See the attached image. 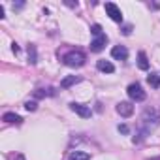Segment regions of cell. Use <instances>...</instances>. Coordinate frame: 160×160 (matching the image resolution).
<instances>
[{"label":"cell","mask_w":160,"mask_h":160,"mask_svg":"<svg viewBox=\"0 0 160 160\" xmlns=\"http://www.w3.org/2000/svg\"><path fill=\"white\" fill-rule=\"evenodd\" d=\"M141 124L145 126V132H151L152 128H156V126L160 124V113H158L154 108L145 109V113H143V117H141Z\"/></svg>","instance_id":"6da1fadb"},{"label":"cell","mask_w":160,"mask_h":160,"mask_svg":"<svg viewBox=\"0 0 160 160\" xmlns=\"http://www.w3.org/2000/svg\"><path fill=\"white\" fill-rule=\"evenodd\" d=\"M85 60H87V57H85V53L83 51H68L64 57H62V62L66 64V66H72V68H79V66H83L85 64Z\"/></svg>","instance_id":"7a4b0ae2"},{"label":"cell","mask_w":160,"mask_h":160,"mask_svg":"<svg viewBox=\"0 0 160 160\" xmlns=\"http://www.w3.org/2000/svg\"><path fill=\"white\" fill-rule=\"evenodd\" d=\"M126 92H128V96L134 100V102H143L145 100V91H143V87L139 85V83H132L128 89H126Z\"/></svg>","instance_id":"3957f363"},{"label":"cell","mask_w":160,"mask_h":160,"mask_svg":"<svg viewBox=\"0 0 160 160\" xmlns=\"http://www.w3.org/2000/svg\"><path fill=\"white\" fill-rule=\"evenodd\" d=\"M70 109H72L73 113H77L79 117H83V119H89V117L92 115L91 108H87V106H83V104H77V102H72V104H70Z\"/></svg>","instance_id":"277c9868"},{"label":"cell","mask_w":160,"mask_h":160,"mask_svg":"<svg viewBox=\"0 0 160 160\" xmlns=\"http://www.w3.org/2000/svg\"><path fill=\"white\" fill-rule=\"evenodd\" d=\"M106 12H108V15H109L115 23H122V13H121V10L117 8V4L106 2Z\"/></svg>","instance_id":"5b68a950"},{"label":"cell","mask_w":160,"mask_h":160,"mask_svg":"<svg viewBox=\"0 0 160 160\" xmlns=\"http://www.w3.org/2000/svg\"><path fill=\"white\" fill-rule=\"evenodd\" d=\"M106 43H108V36H106V34H102V36H98V38H94V40L91 42V51L100 53V51L106 47Z\"/></svg>","instance_id":"8992f818"},{"label":"cell","mask_w":160,"mask_h":160,"mask_svg":"<svg viewBox=\"0 0 160 160\" xmlns=\"http://www.w3.org/2000/svg\"><path fill=\"white\" fill-rule=\"evenodd\" d=\"M111 57L117 58V60H126V58H128V49H126L124 45H115V47L111 49Z\"/></svg>","instance_id":"52a82bcc"},{"label":"cell","mask_w":160,"mask_h":160,"mask_svg":"<svg viewBox=\"0 0 160 160\" xmlns=\"http://www.w3.org/2000/svg\"><path fill=\"white\" fill-rule=\"evenodd\" d=\"M117 113L121 117H130L134 113V106L130 102H121V104H117Z\"/></svg>","instance_id":"ba28073f"},{"label":"cell","mask_w":160,"mask_h":160,"mask_svg":"<svg viewBox=\"0 0 160 160\" xmlns=\"http://www.w3.org/2000/svg\"><path fill=\"white\" fill-rule=\"evenodd\" d=\"M79 81H81V77H79V75H68V77H64L62 81H60V87L62 89H68V87H72V85H75Z\"/></svg>","instance_id":"9c48e42d"},{"label":"cell","mask_w":160,"mask_h":160,"mask_svg":"<svg viewBox=\"0 0 160 160\" xmlns=\"http://www.w3.org/2000/svg\"><path fill=\"white\" fill-rule=\"evenodd\" d=\"M96 68H98L100 72H106V73H113V72H115V66H113L109 60H98V62H96Z\"/></svg>","instance_id":"30bf717a"},{"label":"cell","mask_w":160,"mask_h":160,"mask_svg":"<svg viewBox=\"0 0 160 160\" xmlns=\"http://www.w3.org/2000/svg\"><path fill=\"white\" fill-rule=\"evenodd\" d=\"M68 160H91V154L85 151H72Z\"/></svg>","instance_id":"8fae6325"},{"label":"cell","mask_w":160,"mask_h":160,"mask_svg":"<svg viewBox=\"0 0 160 160\" xmlns=\"http://www.w3.org/2000/svg\"><path fill=\"white\" fill-rule=\"evenodd\" d=\"M2 121H4V122H10V124H21L23 119H21L19 115H15V113H10V111H8V113H4Z\"/></svg>","instance_id":"7c38bea8"},{"label":"cell","mask_w":160,"mask_h":160,"mask_svg":"<svg viewBox=\"0 0 160 160\" xmlns=\"http://www.w3.org/2000/svg\"><path fill=\"white\" fill-rule=\"evenodd\" d=\"M147 81H149V85H151V87L158 89V87H160V75H158V73H154V72H151V75L147 77Z\"/></svg>","instance_id":"4fadbf2b"},{"label":"cell","mask_w":160,"mask_h":160,"mask_svg":"<svg viewBox=\"0 0 160 160\" xmlns=\"http://www.w3.org/2000/svg\"><path fill=\"white\" fill-rule=\"evenodd\" d=\"M138 66H139L141 70H149V60H147V55H145L143 51L138 55Z\"/></svg>","instance_id":"5bb4252c"},{"label":"cell","mask_w":160,"mask_h":160,"mask_svg":"<svg viewBox=\"0 0 160 160\" xmlns=\"http://www.w3.org/2000/svg\"><path fill=\"white\" fill-rule=\"evenodd\" d=\"M28 58H30V64H36V47L34 45H28Z\"/></svg>","instance_id":"9a60e30c"},{"label":"cell","mask_w":160,"mask_h":160,"mask_svg":"<svg viewBox=\"0 0 160 160\" xmlns=\"http://www.w3.org/2000/svg\"><path fill=\"white\" fill-rule=\"evenodd\" d=\"M91 34L96 36V38L102 36V34H104V32H102V27H100V25H92V27H91Z\"/></svg>","instance_id":"2e32d148"},{"label":"cell","mask_w":160,"mask_h":160,"mask_svg":"<svg viewBox=\"0 0 160 160\" xmlns=\"http://www.w3.org/2000/svg\"><path fill=\"white\" fill-rule=\"evenodd\" d=\"M25 108H27L28 111H34V109H36V102H27V104H25Z\"/></svg>","instance_id":"e0dca14e"},{"label":"cell","mask_w":160,"mask_h":160,"mask_svg":"<svg viewBox=\"0 0 160 160\" xmlns=\"http://www.w3.org/2000/svg\"><path fill=\"white\" fill-rule=\"evenodd\" d=\"M119 132H122V134H128L130 130H128V126H126V124H119Z\"/></svg>","instance_id":"ac0fdd59"},{"label":"cell","mask_w":160,"mask_h":160,"mask_svg":"<svg viewBox=\"0 0 160 160\" xmlns=\"http://www.w3.org/2000/svg\"><path fill=\"white\" fill-rule=\"evenodd\" d=\"M12 49H13V53H19V45H17V43H13Z\"/></svg>","instance_id":"d6986e66"}]
</instances>
